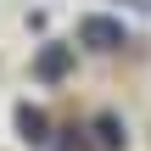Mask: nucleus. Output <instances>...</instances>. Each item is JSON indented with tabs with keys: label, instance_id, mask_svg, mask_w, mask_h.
Returning a JSON list of instances; mask_svg holds the SVG:
<instances>
[{
	"label": "nucleus",
	"instance_id": "obj_1",
	"mask_svg": "<svg viewBox=\"0 0 151 151\" xmlns=\"http://www.w3.org/2000/svg\"><path fill=\"white\" fill-rule=\"evenodd\" d=\"M78 39H84L90 50H123V45H129V34H123L118 17H84V22H78Z\"/></svg>",
	"mask_w": 151,
	"mask_h": 151
},
{
	"label": "nucleus",
	"instance_id": "obj_2",
	"mask_svg": "<svg viewBox=\"0 0 151 151\" xmlns=\"http://www.w3.org/2000/svg\"><path fill=\"white\" fill-rule=\"evenodd\" d=\"M67 67H73V50L67 45H45L39 50V78H62Z\"/></svg>",
	"mask_w": 151,
	"mask_h": 151
},
{
	"label": "nucleus",
	"instance_id": "obj_3",
	"mask_svg": "<svg viewBox=\"0 0 151 151\" xmlns=\"http://www.w3.org/2000/svg\"><path fill=\"white\" fill-rule=\"evenodd\" d=\"M17 129H22V140H45V118L34 106H17Z\"/></svg>",
	"mask_w": 151,
	"mask_h": 151
},
{
	"label": "nucleus",
	"instance_id": "obj_4",
	"mask_svg": "<svg viewBox=\"0 0 151 151\" xmlns=\"http://www.w3.org/2000/svg\"><path fill=\"white\" fill-rule=\"evenodd\" d=\"M95 134H101V146L112 151L118 146V140H123V134H118V123H112V118H95Z\"/></svg>",
	"mask_w": 151,
	"mask_h": 151
}]
</instances>
